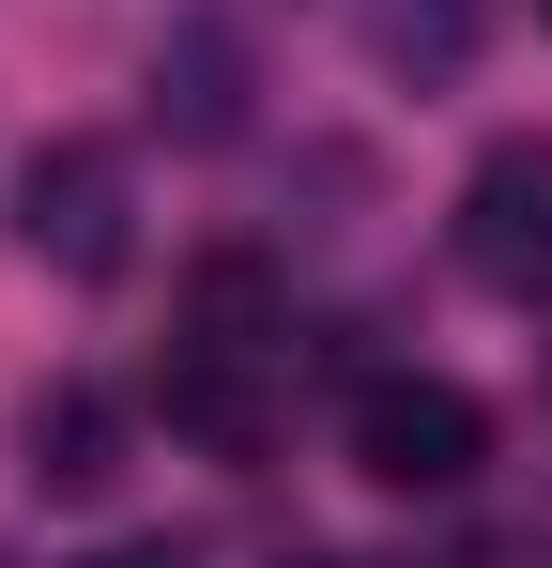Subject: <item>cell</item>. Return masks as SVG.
<instances>
[{
    "instance_id": "8",
    "label": "cell",
    "mask_w": 552,
    "mask_h": 568,
    "mask_svg": "<svg viewBox=\"0 0 552 568\" xmlns=\"http://www.w3.org/2000/svg\"><path fill=\"white\" fill-rule=\"evenodd\" d=\"M92 568H200V554H184V538H108Z\"/></svg>"
},
{
    "instance_id": "9",
    "label": "cell",
    "mask_w": 552,
    "mask_h": 568,
    "mask_svg": "<svg viewBox=\"0 0 552 568\" xmlns=\"http://www.w3.org/2000/svg\"><path fill=\"white\" fill-rule=\"evenodd\" d=\"M0 568H16V554H0Z\"/></svg>"
},
{
    "instance_id": "4",
    "label": "cell",
    "mask_w": 552,
    "mask_h": 568,
    "mask_svg": "<svg viewBox=\"0 0 552 568\" xmlns=\"http://www.w3.org/2000/svg\"><path fill=\"white\" fill-rule=\"evenodd\" d=\"M154 123L170 139H231L246 123V31L231 16H184L170 47H154Z\"/></svg>"
},
{
    "instance_id": "1",
    "label": "cell",
    "mask_w": 552,
    "mask_h": 568,
    "mask_svg": "<svg viewBox=\"0 0 552 568\" xmlns=\"http://www.w3.org/2000/svg\"><path fill=\"white\" fill-rule=\"evenodd\" d=\"M338 446H354L368 491H460V476L491 462V399L446 369H368L354 415H338Z\"/></svg>"
},
{
    "instance_id": "10",
    "label": "cell",
    "mask_w": 552,
    "mask_h": 568,
    "mask_svg": "<svg viewBox=\"0 0 552 568\" xmlns=\"http://www.w3.org/2000/svg\"><path fill=\"white\" fill-rule=\"evenodd\" d=\"M538 16H552V0H538Z\"/></svg>"
},
{
    "instance_id": "6",
    "label": "cell",
    "mask_w": 552,
    "mask_h": 568,
    "mask_svg": "<svg viewBox=\"0 0 552 568\" xmlns=\"http://www.w3.org/2000/svg\"><path fill=\"white\" fill-rule=\"evenodd\" d=\"M354 47L384 78H415V93H446L460 62L491 47V0H354Z\"/></svg>"
},
{
    "instance_id": "2",
    "label": "cell",
    "mask_w": 552,
    "mask_h": 568,
    "mask_svg": "<svg viewBox=\"0 0 552 568\" xmlns=\"http://www.w3.org/2000/svg\"><path fill=\"white\" fill-rule=\"evenodd\" d=\"M16 246H31L47 277L108 292L123 262H139V170H123L108 139H47V154L16 170Z\"/></svg>"
},
{
    "instance_id": "3",
    "label": "cell",
    "mask_w": 552,
    "mask_h": 568,
    "mask_svg": "<svg viewBox=\"0 0 552 568\" xmlns=\"http://www.w3.org/2000/svg\"><path fill=\"white\" fill-rule=\"evenodd\" d=\"M460 277L476 292H522L538 307L552 292V139H491L476 170H460Z\"/></svg>"
},
{
    "instance_id": "5",
    "label": "cell",
    "mask_w": 552,
    "mask_h": 568,
    "mask_svg": "<svg viewBox=\"0 0 552 568\" xmlns=\"http://www.w3.org/2000/svg\"><path fill=\"white\" fill-rule=\"evenodd\" d=\"M170 430H184V446H215V462H262V446H276V399L246 384L231 338H184V354H170Z\"/></svg>"
},
{
    "instance_id": "7",
    "label": "cell",
    "mask_w": 552,
    "mask_h": 568,
    "mask_svg": "<svg viewBox=\"0 0 552 568\" xmlns=\"http://www.w3.org/2000/svg\"><path fill=\"white\" fill-rule=\"evenodd\" d=\"M108 476H123V399H108V384H47V399H31V491L92 507Z\"/></svg>"
}]
</instances>
